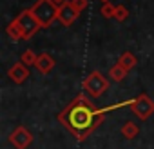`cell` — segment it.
<instances>
[{"instance_id":"obj_1","label":"cell","mask_w":154,"mask_h":149,"mask_svg":"<svg viewBox=\"0 0 154 149\" xmlns=\"http://www.w3.org/2000/svg\"><path fill=\"white\" fill-rule=\"evenodd\" d=\"M31 13L38 20V24L47 26L54 18V15H56V8H54L53 0H38V2L35 4V8L31 9Z\"/></svg>"},{"instance_id":"obj_2","label":"cell","mask_w":154,"mask_h":149,"mask_svg":"<svg viewBox=\"0 0 154 149\" xmlns=\"http://www.w3.org/2000/svg\"><path fill=\"white\" fill-rule=\"evenodd\" d=\"M17 24L20 26V29H22V33H24V38L26 36H29V35H33L35 31H36V27L40 26L38 24V20L33 17V13H22L20 17H18V20H17Z\"/></svg>"},{"instance_id":"obj_3","label":"cell","mask_w":154,"mask_h":149,"mask_svg":"<svg viewBox=\"0 0 154 149\" xmlns=\"http://www.w3.org/2000/svg\"><path fill=\"white\" fill-rule=\"evenodd\" d=\"M85 87H87L94 97H98V95H102V93L107 89V80L102 77L100 73H93L91 77L85 80Z\"/></svg>"},{"instance_id":"obj_4","label":"cell","mask_w":154,"mask_h":149,"mask_svg":"<svg viewBox=\"0 0 154 149\" xmlns=\"http://www.w3.org/2000/svg\"><path fill=\"white\" fill-rule=\"evenodd\" d=\"M91 116H93V113L87 111L85 107H76V109L71 113L72 125H74V127H78V129H85V127H89V124H91Z\"/></svg>"},{"instance_id":"obj_5","label":"cell","mask_w":154,"mask_h":149,"mask_svg":"<svg viewBox=\"0 0 154 149\" xmlns=\"http://www.w3.org/2000/svg\"><path fill=\"white\" fill-rule=\"evenodd\" d=\"M132 109H134V113H136L140 118H147V116L152 113L154 106H152V102H150L147 97H140L136 102H132Z\"/></svg>"},{"instance_id":"obj_6","label":"cell","mask_w":154,"mask_h":149,"mask_svg":"<svg viewBox=\"0 0 154 149\" xmlns=\"http://www.w3.org/2000/svg\"><path fill=\"white\" fill-rule=\"evenodd\" d=\"M78 17V11H76L71 4H65L62 6V9H58V20L63 24V26H69L72 24V20Z\"/></svg>"},{"instance_id":"obj_7","label":"cell","mask_w":154,"mask_h":149,"mask_svg":"<svg viewBox=\"0 0 154 149\" xmlns=\"http://www.w3.org/2000/svg\"><path fill=\"white\" fill-rule=\"evenodd\" d=\"M11 142L17 145V147H20V149H24L29 142H31V135L24 129V127H18L13 135H11Z\"/></svg>"},{"instance_id":"obj_8","label":"cell","mask_w":154,"mask_h":149,"mask_svg":"<svg viewBox=\"0 0 154 149\" xmlns=\"http://www.w3.org/2000/svg\"><path fill=\"white\" fill-rule=\"evenodd\" d=\"M9 77L15 80V82H22L26 77H27V69L22 65V64H17L9 69Z\"/></svg>"},{"instance_id":"obj_9","label":"cell","mask_w":154,"mask_h":149,"mask_svg":"<svg viewBox=\"0 0 154 149\" xmlns=\"http://www.w3.org/2000/svg\"><path fill=\"white\" fill-rule=\"evenodd\" d=\"M36 65H38V69L42 73H49L51 67H53V60H51L49 55H42L40 58H36Z\"/></svg>"},{"instance_id":"obj_10","label":"cell","mask_w":154,"mask_h":149,"mask_svg":"<svg viewBox=\"0 0 154 149\" xmlns=\"http://www.w3.org/2000/svg\"><path fill=\"white\" fill-rule=\"evenodd\" d=\"M134 64H136V60H134V56H132L131 53H125V55H123V58H122V62H120V65H122L125 71H127V69H131Z\"/></svg>"},{"instance_id":"obj_11","label":"cell","mask_w":154,"mask_h":149,"mask_svg":"<svg viewBox=\"0 0 154 149\" xmlns=\"http://www.w3.org/2000/svg\"><path fill=\"white\" fill-rule=\"evenodd\" d=\"M123 74H125V69H123L122 65H114V67L111 69V77L116 78V80H122V78H123Z\"/></svg>"},{"instance_id":"obj_12","label":"cell","mask_w":154,"mask_h":149,"mask_svg":"<svg viewBox=\"0 0 154 149\" xmlns=\"http://www.w3.org/2000/svg\"><path fill=\"white\" fill-rule=\"evenodd\" d=\"M123 133H125V136H134V135L138 133V127H136L132 122H127L125 127H123Z\"/></svg>"},{"instance_id":"obj_13","label":"cell","mask_w":154,"mask_h":149,"mask_svg":"<svg viewBox=\"0 0 154 149\" xmlns=\"http://www.w3.org/2000/svg\"><path fill=\"white\" fill-rule=\"evenodd\" d=\"M71 6H72L76 11L80 13V11H82V9L87 6V0H72V2H71Z\"/></svg>"},{"instance_id":"obj_14","label":"cell","mask_w":154,"mask_h":149,"mask_svg":"<svg viewBox=\"0 0 154 149\" xmlns=\"http://www.w3.org/2000/svg\"><path fill=\"white\" fill-rule=\"evenodd\" d=\"M114 17H116V18H120V20H123V18L127 17L125 8H123V6H118V8H116V13H114Z\"/></svg>"},{"instance_id":"obj_15","label":"cell","mask_w":154,"mask_h":149,"mask_svg":"<svg viewBox=\"0 0 154 149\" xmlns=\"http://www.w3.org/2000/svg\"><path fill=\"white\" fill-rule=\"evenodd\" d=\"M24 62H26V64H33V62H36L31 51H26V53H24Z\"/></svg>"},{"instance_id":"obj_16","label":"cell","mask_w":154,"mask_h":149,"mask_svg":"<svg viewBox=\"0 0 154 149\" xmlns=\"http://www.w3.org/2000/svg\"><path fill=\"white\" fill-rule=\"evenodd\" d=\"M102 11H103V15H105V17H111V15H112V11H116V9H112L111 6H105Z\"/></svg>"},{"instance_id":"obj_17","label":"cell","mask_w":154,"mask_h":149,"mask_svg":"<svg viewBox=\"0 0 154 149\" xmlns=\"http://www.w3.org/2000/svg\"><path fill=\"white\" fill-rule=\"evenodd\" d=\"M53 2H62V0H53Z\"/></svg>"}]
</instances>
